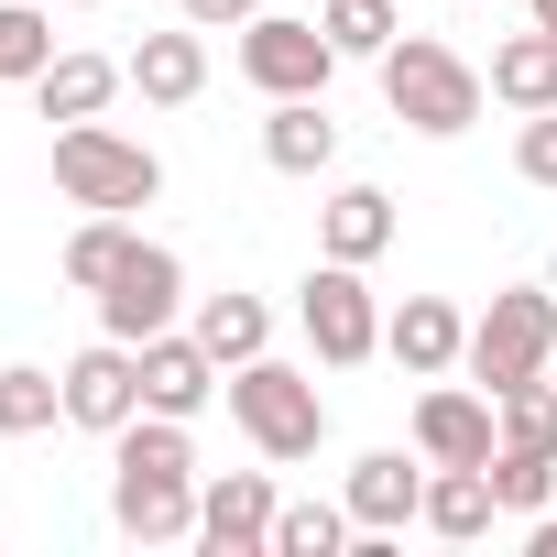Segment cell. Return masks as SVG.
<instances>
[{
  "label": "cell",
  "instance_id": "1",
  "mask_svg": "<svg viewBox=\"0 0 557 557\" xmlns=\"http://www.w3.org/2000/svg\"><path fill=\"white\" fill-rule=\"evenodd\" d=\"M110 524L143 535V546H175L197 535V448H186V416H132L121 426V459H110Z\"/></svg>",
  "mask_w": 557,
  "mask_h": 557
},
{
  "label": "cell",
  "instance_id": "2",
  "mask_svg": "<svg viewBox=\"0 0 557 557\" xmlns=\"http://www.w3.org/2000/svg\"><path fill=\"white\" fill-rule=\"evenodd\" d=\"M481 66L470 55H448V45H426V34H394V55H383V110L405 121V132H426V143H448V132H470L481 121Z\"/></svg>",
  "mask_w": 557,
  "mask_h": 557
},
{
  "label": "cell",
  "instance_id": "3",
  "mask_svg": "<svg viewBox=\"0 0 557 557\" xmlns=\"http://www.w3.org/2000/svg\"><path fill=\"white\" fill-rule=\"evenodd\" d=\"M55 186H66V208H153L164 197V164H153V143H132V132H110V121H66L55 132Z\"/></svg>",
  "mask_w": 557,
  "mask_h": 557
},
{
  "label": "cell",
  "instance_id": "4",
  "mask_svg": "<svg viewBox=\"0 0 557 557\" xmlns=\"http://www.w3.org/2000/svg\"><path fill=\"white\" fill-rule=\"evenodd\" d=\"M230 416H240V437L262 459H318V437H329V394L307 372H285V361H240L230 372Z\"/></svg>",
  "mask_w": 557,
  "mask_h": 557
},
{
  "label": "cell",
  "instance_id": "5",
  "mask_svg": "<svg viewBox=\"0 0 557 557\" xmlns=\"http://www.w3.org/2000/svg\"><path fill=\"white\" fill-rule=\"evenodd\" d=\"M546 350H557V285H513V296H492V307L470 318V383H481V394L535 383Z\"/></svg>",
  "mask_w": 557,
  "mask_h": 557
},
{
  "label": "cell",
  "instance_id": "6",
  "mask_svg": "<svg viewBox=\"0 0 557 557\" xmlns=\"http://www.w3.org/2000/svg\"><path fill=\"white\" fill-rule=\"evenodd\" d=\"M329 66H339L329 23H285V12H251L240 23V77L262 99H329Z\"/></svg>",
  "mask_w": 557,
  "mask_h": 557
},
{
  "label": "cell",
  "instance_id": "7",
  "mask_svg": "<svg viewBox=\"0 0 557 557\" xmlns=\"http://www.w3.org/2000/svg\"><path fill=\"white\" fill-rule=\"evenodd\" d=\"M296 318H307V339H318L329 372H350V361L383 350V307H372V285H361V262H318L307 296H296Z\"/></svg>",
  "mask_w": 557,
  "mask_h": 557
},
{
  "label": "cell",
  "instance_id": "8",
  "mask_svg": "<svg viewBox=\"0 0 557 557\" xmlns=\"http://www.w3.org/2000/svg\"><path fill=\"white\" fill-rule=\"evenodd\" d=\"M175 307H186V262H175L164 240H143V251L110 273V285H99V329H110V339H132V350H143V339H164V329H175Z\"/></svg>",
  "mask_w": 557,
  "mask_h": 557
},
{
  "label": "cell",
  "instance_id": "9",
  "mask_svg": "<svg viewBox=\"0 0 557 557\" xmlns=\"http://www.w3.org/2000/svg\"><path fill=\"white\" fill-rule=\"evenodd\" d=\"M132 416H143V350L99 329V350H77V361H66V426H88V437H121Z\"/></svg>",
  "mask_w": 557,
  "mask_h": 557
},
{
  "label": "cell",
  "instance_id": "10",
  "mask_svg": "<svg viewBox=\"0 0 557 557\" xmlns=\"http://www.w3.org/2000/svg\"><path fill=\"white\" fill-rule=\"evenodd\" d=\"M416 448H426L437 470H481V459L503 448V405H492V394H459V383H437V394L416 405Z\"/></svg>",
  "mask_w": 557,
  "mask_h": 557
},
{
  "label": "cell",
  "instance_id": "11",
  "mask_svg": "<svg viewBox=\"0 0 557 557\" xmlns=\"http://www.w3.org/2000/svg\"><path fill=\"white\" fill-rule=\"evenodd\" d=\"M273 513H285V503H273L262 470H230V481L197 492V535H208L219 557H273Z\"/></svg>",
  "mask_w": 557,
  "mask_h": 557
},
{
  "label": "cell",
  "instance_id": "12",
  "mask_svg": "<svg viewBox=\"0 0 557 557\" xmlns=\"http://www.w3.org/2000/svg\"><path fill=\"white\" fill-rule=\"evenodd\" d=\"M383 350H394L416 383H437V372H459V361H470V318H459L448 296H405V307L383 318Z\"/></svg>",
  "mask_w": 557,
  "mask_h": 557
},
{
  "label": "cell",
  "instance_id": "13",
  "mask_svg": "<svg viewBox=\"0 0 557 557\" xmlns=\"http://www.w3.org/2000/svg\"><path fill=\"white\" fill-rule=\"evenodd\" d=\"M208 394H219V361H208L197 329H186V339H175V329L143 339V405H153V416H197Z\"/></svg>",
  "mask_w": 557,
  "mask_h": 557
},
{
  "label": "cell",
  "instance_id": "14",
  "mask_svg": "<svg viewBox=\"0 0 557 557\" xmlns=\"http://www.w3.org/2000/svg\"><path fill=\"white\" fill-rule=\"evenodd\" d=\"M339 503H350V524H361V535H394L405 513H426V481L405 470V448H372V459L350 470V492H339Z\"/></svg>",
  "mask_w": 557,
  "mask_h": 557
},
{
  "label": "cell",
  "instance_id": "15",
  "mask_svg": "<svg viewBox=\"0 0 557 557\" xmlns=\"http://www.w3.org/2000/svg\"><path fill=\"white\" fill-rule=\"evenodd\" d=\"M262 164H273V175H329V164H339V121H329L318 99H273Z\"/></svg>",
  "mask_w": 557,
  "mask_h": 557
},
{
  "label": "cell",
  "instance_id": "16",
  "mask_svg": "<svg viewBox=\"0 0 557 557\" xmlns=\"http://www.w3.org/2000/svg\"><path fill=\"white\" fill-rule=\"evenodd\" d=\"M132 88H143L153 110H186V99L208 88V45H197V23H186V34H143V45H132Z\"/></svg>",
  "mask_w": 557,
  "mask_h": 557
},
{
  "label": "cell",
  "instance_id": "17",
  "mask_svg": "<svg viewBox=\"0 0 557 557\" xmlns=\"http://www.w3.org/2000/svg\"><path fill=\"white\" fill-rule=\"evenodd\" d=\"M121 88H132V66H110V55H55V66L34 77L45 121H99V110H110Z\"/></svg>",
  "mask_w": 557,
  "mask_h": 557
},
{
  "label": "cell",
  "instance_id": "18",
  "mask_svg": "<svg viewBox=\"0 0 557 557\" xmlns=\"http://www.w3.org/2000/svg\"><path fill=\"white\" fill-rule=\"evenodd\" d=\"M318 240H329V262H372V251L394 240V197H383V186H339V197L318 208Z\"/></svg>",
  "mask_w": 557,
  "mask_h": 557
},
{
  "label": "cell",
  "instance_id": "19",
  "mask_svg": "<svg viewBox=\"0 0 557 557\" xmlns=\"http://www.w3.org/2000/svg\"><path fill=\"white\" fill-rule=\"evenodd\" d=\"M492 99H503V110H524V121H535V110H557V34H546V23H535V34H513V45L492 55Z\"/></svg>",
  "mask_w": 557,
  "mask_h": 557
},
{
  "label": "cell",
  "instance_id": "20",
  "mask_svg": "<svg viewBox=\"0 0 557 557\" xmlns=\"http://www.w3.org/2000/svg\"><path fill=\"white\" fill-rule=\"evenodd\" d=\"M492 513H503L492 459H481V470H437V481H426V524H437V535H459V546H470V535H492Z\"/></svg>",
  "mask_w": 557,
  "mask_h": 557
},
{
  "label": "cell",
  "instance_id": "21",
  "mask_svg": "<svg viewBox=\"0 0 557 557\" xmlns=\"http://www.w3.org/2000/svg\"><path fill=\"white\" fill-rule=\"evenodd\" d=\"M132 251H143V230H132L121 208H88V230L66 240V285H77V296H99V285H110V273H121Z\"/></svg>",
  "mask_w": 557,
  "mask_h": 557
},
{
  "label": "cell",
  "instance_id": "22",
  "mask_svg": "<svg viewBox=\"0 0 557 557\" xmlns=\"http://www.w3.org/2000/svg\"><path fill=\"white\" fill-rule=\"evenodd\" d=\"M197 339H208V361H219V372H240V361H262L273 318H262L251 296H208V307H197Z\"/></svg>",
  "mask_w": 557,
  "mask_h": 557
},
{
  "label": "cell",
  "instance_id": "23",
  "mask_svg": "<svg viewBox=\"0 0 557 557\" xmlns=\"http://www.w3.org/2000/svg\"><path fill=\"white\" fill-rule=\"evenodd\" d=\"M55 416H66V372H34V361L0 372V437H45Z\"/></svg>",
  "mask_w": 557,
  "mask_h": 557
},
{
  "label": "cell",
  "instance_id": "24",
  "mask_svg": "<svg viewBox=\"0 0 557 557\" xmlns=\"http://www.w3.org/2000/svg\"><path fill=\"white\" fill-rule=\"evenodd\" d=\"M55 66V23L34 12V0H0V88H23Z\"/></svg>",
  "mask_w": 557,
  "mask_h": 557
},
{
  "label": "cell",
  "instance_id": "25",
  "mask_svg": "<svg viewBox=\"0 0 557 557\" xmlns=\"http://www.w3.org/2000/svg\"><path fill=\"white\" fill-rule=\"evenodd\" d=\"M350 546V503H285L273 513V557H339Z\"/></svg>",
  "mask_w": 557,
  "mask_h": 557
},
{
  "label": "cell",
  "instance_id": "26",
  "mask_svg": "<svg viewBox=\"0 0 557 557\" xmlns=\"http://www.w3.org/2000/svg\"><path fill=\"white\" fill-rule=\"evenodd\" d=\"M503 405V448H535V459H557V383L535 372V383H513V394H492Z\"/></svg>",
  "mask_w": 557,
  "mask_h": 557
},
{
  "label": "cell",
  "instance_id": "27",
  "mask_svg": "<svg viewBox=\"0 0 557 557\" xmlns=\"http://www.w3.org/2000/svg\"><path fill=\"white\" fill-rule=\"evenodd\" d=\"M318 23H329V45H339V55H372V66L394 55V0H329Z\"/></svg>",
  "mask_w": 557,
  "mask_h": 557
},
{
  "label": "cell",
  "instance_id": "28",
  "mask_svg": "<svg viewBox=\"0 0 557 557\" xmlns=\"http://www.w3.org/2000/svg\"><path fill=\"white\" fill-rule=\"evenodd\" d=\"M492 492H503V513H546L557 459H535V448H492Z\"/></svg>",
  "mask_w": 557,
  "mask_h": 557
},
{
  "label": "cell",
  "instance_id": "29",
  "mask_svg": "<svg viewBox=\"0 0 557 557\" xmlns=\"http://www.w3.org/2000/svg\"><path fill=\"white\" fill-rule=\"evenodd\" d=\"M513 164H524V186H557V110H535V121H524Z\"/></svg>",
  "mask_w": 557,
  "mask_h": 557
},
{
  "label": "cell",
  "instance_id": "30",
  "mask_svg": "<svg viewBox=\"0 0 557 557\" xmlns=\"http://www.w3.org/2000/svg\"><path fill=\"white\" fill-rule=\"evenodd\" d=\"M175 12H186L197 34H219V23H251V12H262V0H175Z\"/></svg>",
  "mask_w": 557,
  "mask_h": 557
},
{
  "label": "cell",
  "instance_id": "31",
  "mask_svg": "<svg viewBox=\"0 0 557 557\" xmlns=\"http://www.w3.org/2000/svg\"><path fill=\"white\" fill-rule=\"evenodd\" d=\"M524 546H535V557H557V513H535V535H524Z\"/></svg>",
  "mask_w": 557,
  "mask_h": 557
},
{
  "label": "cell",
  "instance_id": "32",
  "mask_svg": "<svg viewBox=\"0 0 557 557\" xmlns=\"http://www.w3.org/2000/svg\"><path fill=\"white\" fill-rule=\"evenodd\" d=\"M535 23H546V34H557V0H535Z\"/></svg>",
  "mask_w": 557,
  "mask_h": 557
},
{
  "label": "cell",
  "instance_id": "33",
  "mask_svg": "<svg viewBox=\"0 0 557 557\" xmlns=\"http://www.w3.org/2000/svg\"><path fill=\"white\" fill-rule=\"evenodd\" d=\"M77 12H99V0H77Z\"/></svg>",
  "mask_w": 557,
  "mask_h": 557
},
{
  "label": "cell",
  "instance_id": "34",
  "mask_svg": "<svg viewBox=\"0 0 557 557\" xmlns=\"http://www.w3.org/2000/svg\"><path fill=\"white\" fill-rule=\"evenodd\" d=\"M546 285H557V262H546Z\"/></svg>",
  "mask_w": 557,
  "mask_h": 557
}]
</instances>
